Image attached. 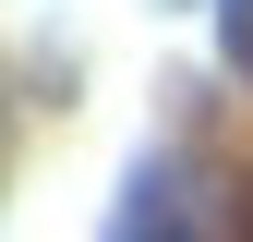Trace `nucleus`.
<instances>
[{"label": "nucleus", "instance_id": "f257e3e1", "mask_svg": "<svg viewBox=\"0 0 253 242\" xmlns=\"http://www.w3.org/2000/svg\"><path fill=\"white\" fill-rule=\"evenodd\" d=\"M217 24H229V49L253 60V0H217Z\"/></svg>", "mask_w": 253, "mask_h": 242}]
</instances>
